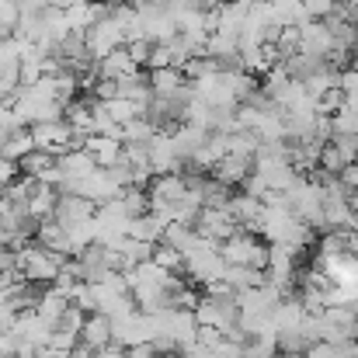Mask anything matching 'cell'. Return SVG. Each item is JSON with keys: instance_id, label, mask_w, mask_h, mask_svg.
Here are the masks:
<instances>
[{"instance_id": "39", "label": "cell", "mask_w": 358, "mask_h": 358, "mask_svg": "<svg viewBox=\"0 0 358 358\" xmlns=\"http://www.w3.org/2000/svg\"><path fill=\"white\" fill-rule=\"evenodd\" d=\"M125 355L129 358H160L157 352H153V345L146 341V345H132V348H125Z\"/></svg>"}, {"instance_id": "43", "label": "cell", "mask_w": 358, "mask_h": 358, "mask_svg": "<svg viewBox=\"0 0 358 358\" xmlns=\"http://www.w3.org/2000/svg\"><path fill=\"white\" fill-rule=\"evenodd\" d=\"M348 254L358 261V234H348Z\"/></svg>"}, {"instance_id": "16", "label": "cell", "mask_w": 358, "mask_h": 358, "mask_svg": "<svg viewBox=\"0 0 358 358\" xmlns=\"http://www.w3.org/2000/svg\"><path fill=\"white\" fill-rule=\"evenodd\" d=\"M223 282H227L234 292H250V289L268 285V271H257V268H247V264H227Z\"/></svg>"}, {"instance_id": "33", "label": "cell", "mask_w": 358, "mask_h": 358, "mask_svg": "<svg viewBox=\"0 0 358 358\" xmlns=\"http://www.w3.org/2000/svg\"><path fill=\"white\" fill-rule=\"evenodd\" d=\"M125 52H129V59H132L139 70H146L150 52H153V42H150V38H136V42H129V45H125Z\"/></svg>"}, {"instance_id": "6", "label": "cell", "mask_w": 358, "mask_h": 358, "mask_svg": "<svg viewBox=\"0 0 358 358\" xmlns=\"http://www.w3.org/2000/svg\"><path fill=\"white\" fill-rule=\"evenodd\" d=\"M94 213H98L94 202H87V199H80V195H59V202H56V209H52V220H56L63 230H73V227L94 220Z\"/></svg>"}, {"instance_id": "46", "label": "cell", "mask_w": 358, "mask_h": 358, "mask_svg": "<svg viewBox=\"0 0 358 358\" xmlns=\"http://www.w3.org/2000/svg\"><path fill=\"white\" fill-rule=\"evenodd\" d=\"M275 358H306V355H275Z\"/></svg>"}, {"instance_id": "41", "label": "cell", "mask_w": 358, "mask_h": 358, "mask_svg": "<svg viewBox=\"0 0 358 358\" xmlns=\"http://www.w3.org/2000/svg\"><path fill=\"white\" fill-rule=\"evenodd\" d=\"M94 358H129V355H125V348H122V345H108V348L94 352Z\"/></svg>"}, {"instance_id": "2", "label": "cell", "mask_w": 358, "mask_h": 358, "mask_svg": "<svg viewBox=\"0 0 358 358\" xmlns=\"http://www.w3.org/2000/svg\"><path fill=\"white\" fill-rule=\"evenodd\" d=\"M220 257L227 264H247V268H257V271H268V247L254 234L237 230L230 240L220 243Z\"/></svg>"}, {"instance_id": "36", "label": "cell", "mask_w": 358, "mask_h": 358, "mask_svg": "<svg viewBox=\"0 0 358 358\" xmlns=\"http://www.w3.org/2000/svg\"><path fill=\"white\" fill-rule=\"evenodd\" d=\"M164 66H174V59H171V49H167V45H153L146 70H164Z\"/></svg>"}, {"instance_id": "1", "label": "cell", "mask_w": 358, "mask_h": 358, "mask_svg": "<svg viewBox=\"0 0 358 358\" xmlns=\"http://www.w3.org/2000/svg\"><path fill=\"white\" fill-rule=\"evenodd\" d=\"M14 254H17V275H21L24 282H35V285H52L56 275H59V268L66 264L63 254H52V250H45V247L35 243V240L21 243Z\"/></svg>"}, {"instance_id": "8", "label": "cell", "mask_w": 358, "mask_h": 358, "mask_svg": "<svg viewBox=\"0 0 358 358\" xmlns=\"http://www.w3.org/2000/svg\"><path fill=\"white\" fill-rule=\"evenodd\" d=\"M250 174H254V157H234V153H227V157L213 167V178H216L220 185H227V188H240Z\"/></svg>"}, {"instance_id": "25", "label": "cell", "mask_w": 358, "mask_h": 358, "mask_svg": "<svg viewBox=\"0 0 358 358\" xmlns=\"http://www.w3.org/2000/svg\"><path fill=\"white\" fill-rule=\"evenodd\" d=\"M150 261H153L157 268L171 271V275H185V257H181L174 247H167V243H153V254H150Z\"/></svg>"}, {"instance_id": "35", "label": "cell", "mask_w": 358, "mask_h": 358, "mask_svg": "<svg viewBox=\"0 0 358 358\" xmlns=\"http://www.w3.org/2000/svg\"><path fill=\"white\" fill-rule=\"evenodd\" d=\"M331 146L345 157V164H348V167L358 160V136H331Z\"/></svg>"}, {"instance_id": "37", "label": "cell", "mask_w": 358, "mask_h": 358, "mask_svg": "<svg viewBox=\"0 0 358 358\" xmlns=\"http://www.w3.org/2000/svg\"><path fill=\"white\" fill-rule=\"evenodd\" d=\"M14 178H17V164H10V160H3V157H0V192H3Z\"/></svg>"}, {"instance_id": "26", "label": "cell", "mask_w": 358, "mask_h": 358, "mask_svg": "<svg viewBox=\"0 0 358 358\" xmlns=\"http://www.w3.org/2000/svg\"><path fill=\"white\" fill-rule=\"evenodd\" d=\"M275 348H278V355H306L310 341H306V334L299 327H292V331H278L275 334Z\"/></svg>"}, {"instance_id": "45", "label": "cell", "mask_w": 358, "mask_h": 358, "mask_svg": "<svg viewBox=\"0 0 358 358\" xmlns=\"http://www.w3.org/2000/svg\"><path fill=\"white\" fill-rule=\"evenodd\" d=\"M17 358H42V355H38V352H21Z\"/></svg>"}, {"instance_id": "47", "label": "cell", "mask_w": 358, "mask_h": 358, "mask_svg": "<svg viewBox=\"0 0 358 358\" xmlns=\"http://www.w3.org/2000/svg\"><path fill=\"white\" fill-rule=\"evenodd\" d=\"M264 3H275V0H264Z\"/></svg>"}, {"instance_id": "11", "label": "cell", "mask_w": 358, "mask_h": 358, "mask_svg": "<svg viewBox=\"0 0 358 358\" xmlns=\"http://www.w3.org/2000/svg\"><path fill=\"white\" fill-rule=\"evenodd\" d=\"M146 84L153 91V98H174L178 91L188 87L185 73L178 66H164V70H146Z\"/></svg>"}, {"instance_id": "30", "label": "cell", "mask_w": 358, "mask_h": 358, "mask_svg": "<svg viewBox=\"0 0 358 358\" xmlns=\"http://www.w3.org/2000/svg\"><path fill=\"white\" fill-rule=\"evenodd\" d=\"M278 348H275V334H264V338H250L243 345V358H275Z\"/></svg>"}, {"instance_id": "32", "label": "cell", "mask_w": 358, "mask_h": 358, "mask_svg": "<svg viewBox=\"0 0 358 358\" xmlns=\"http://www.w3.org/2000/svg\"><path fill=\"white\" fill-rule=\"evenodd\" d=\"M105 112H108V119L115 122V125H125V122L139 119L136 105H132V101H125V98H115V101H108V105H105Z\"/></svg>"}, {"instance_id": "21", "label": "cell", "mask_w": 358, "mask_h": 358, "mask_svg": "<svg viewBox=\"0 0 358 358\" xmlns=\"http://www.w3.org/2000/svg\"><path fill=\"white\" fill-rule=\"evenodd\" d=\"M66 306H70V299H66L63 292H56V289L49 285V289L42 292V299H38L35 313H38V317H42V320H45V324L52 327V331H56V320L63 317V310H66Z\"/></svg>"}, {"instance_id": "40", "label": "cell", "mask_w": 358, "mask_h": 358, "mask_svg": "<svg viewBox=\"0 0 358 358\" xmlns=\"http://www.w3.org/2000/svg\"><path fill=\"white\" fill-rule=\"evenodd\" d=\"M341 181H345V185H348V188H352V192H355V195H358V160H355V164H352V167H345V174H341Z\"/></svg>"}, {"instance_id": "18", "label": "cell", "mask_w": 358, "mask_h": 358, "mask_svg": "<svg viewBox=\"0 0 358 358\" xmlns=\"http://www.w3.org/2000/svg\"><path fill=\"white\" fill-rule=\"evenodd\" d=\"M98 73H101V80H122V77L139 73V66L129 59V52H125V45H122L115 52H108L105 59H98Z\"/></svg>"}, {"instance_id": "23", "label": "cell", "mask_w": 358, "mask_h": 358, "mask_svg": "<svg viewBox=\"0 0 358 358\" xmlns=\"http://www.w3.org/2000/svg\"><path fill=\"white\" fill-rule=\"evenodd\" d=\"M243 17H247V7L223 0V3H220V24H216V31H220V35H234V38H240Z\"/></svg>"}, {"instance_id": "34", "label": "cell", "mask_w": 358, "mask_h": 358, "mask_svg": "<svg viewBox=\"0 0 358 358\" xmlns=\"http://www.w3.org/2000/svg\"><path fill=\"white\" fill-rule=\"evenodd\" d=\"M42 80V66H38V59L31 56V59H21V66H17V84L21 87H35Z\"/></svg>"}, {"instance_id": "44", "label": "cell", "mask_w": 358, "mask_h": 358, "mask_svg": "<svg viewBox=\"0 0 358 358\" xmlns=\"http://www.w3.org/2000/svg\"><path fill=\"white\" fill-rule=\"evenodd\" d=\"M230 3H240V7H254L257 0H230Z\"/></svg>"}, {"instance_id": "3", "label": "cell", "mask_w": 358, "mask_h": 358, "mask_svg": "<svg viewBox=\"0 0 358 358\" xmlns=\"http://www.w3.org/2000/svg\"><path fill=\"white\" fill-rule=\"evenodd\" d=\"M223 271H227V261L220 257V247H202V250L185 254V278L202 289L213 282H223Z\"/></svg>"}, {"instance_id": "4", "label": "cell", "mask_w": 358, "mask_h": 358, "mask_svg": "<svg viewBox=\"0 0 358 358\" xmlns=\"http://www.w3.org/2000/svg\"><path fill=\"white\" fill-rule=\"evenodd\" d=\"M28 132H31L35 150H45V153H52L56 160H59L63 153H70V136H73V129L66 125V119L35 122V125H28Z\"/></svg>"}, {"instance_id": "48", "label": "cell", "mask_w": 358, "mask_h": 358, "mask_svg": "<svg viewBox=\"0 0 358 358\" xmlns=\"http://www.w3.org/2000/svg\"><path fill=\"white\" fill-rule=\"evenodd\" d=\"M0 358H10V355H0Z\"/></svg>"}, {"instance_id": "9", "label": "cell", "mask_w": 358, "mask_h": 358, "mask_svg": "<svg viewBox=\"0 0 358 358\" xmlns=\"http://www.w3.org/2000/svg\"><path fill=\"white\" fill-rule=\"evenodd\" d=\"M299 52L317 56V59H327V52H331V31L324 28V21L299 24Z\"/></svg>"}, {"instance_id": "38", "label": "cell", "mask_w": 358, "mask_h": 358, "mask_svg": "<svg viewBox=\"0 0 358 358\" xmlns=\"http://www.w3.org/2000/svg\"><path fill=\"white\" fill-rule=\"evenodd\" d=\"M306 358H334V348H331V341H313V345L306 348Z\"/></svg>"}, {"instance_id": "13", "label": "cell", "mask_w": 358, "mask_h": 358, "mask_svg": "<svg viewBox=\"0 0 358 358\" xmlns=\"http://www.w3.org/2000/svg\"><path fill=\"white\" fill-rule=\"evenodd\" d=\"M56 202H59V192H56L52 185H42V181H35V188H31V195H28L24 209H28V216H31L35 223H42V220H52V209H56Z\"/></svg>"}, {"instance_id": "20", "label": "cell", "mask_w": 358, "mask_h": 358, "mask_svg": "<svg viewBox=\"0 0 358 358\" xmlns=\"http://www.w3.org/2000/svg\"><path fill=\"white\" fill-rule=\"evenodd\" d=\"M271 21H275L278 28H299V24H306V21H313V17L306 14V7H303L299 0H275V3H271Z\"/></svg>"}, {"instance_id": "10", "label": "cell", "mask_w": 358, "mask_h": 358, "mask_svg": "<svg viewBox=\"0 0 358 358\" xmlns=\"http://www.w3.org/2000/svg\"><path fill=\"white\" fill-rule=\"evenodd\" d=\"M80 345L91 348V352H101V348L115 345L112 341V320L105 313H87V320L80 327Z\"/></svg>"}, {"instance_id": "31", "label": "cell", "mask_w": 358, "mask_h": 358, "mask_svg": "<svg viewBox=\"0 0 358 358\" xmlns=\"http://www.w3.org/2000/svg\"><path fill=\"white\" fill-rule=\"evenodd\" d=\"M84 320H87V313H80L73 303L63 310V317L56 320V331H63V334H73V338H80V327H84Z\"/></svg>"}, {"instance_id": "15", "label": "cell", "mask_w": 358, "mask_h": 358, "mask_svg": "<svg viewBox=\"0 0 358 358\" xmlns=\"http://www.w3.org/2000/svg\"><path fill=\"white\" fill-rule=\"evenodd\" d=\"M31 150H35V143H31V132H28V125L0 132V157H3V160L17 164V160H24Z\"/></svg>"}, {"instance_id": "24", "label": "cell", "mask_w": 358, "mask_h": 358, "mask_svg": "<svg viewBox=\"0 0 358 358\" xmlns=\"http://www.w3.org/2000/svg\"><path fill=\"white\" fill-rule=\"evenodd\" d=\"M181 73H185L188 84H195V80H206V77L223 73V70H220V59H213V56H192V59L181 66Z\"/></svg>"}, {"instance_id": "7", "label": "cell", "mask_w": 358, "mask_h": 358, "mask_svg": "<svg viewBox=\"0 0 358 358\" xmlns=\"http://www.w3.org/2000/svg\"><path fill=\"white\" fill-rule=\"evenodd\" d=\"M240 227L230 220V213L227 209H206L202 206V213H199V223H195V234L206 240H213V243H223V240H230L237 234Z\"/></svg>"}, {"instance_id": "22", "label": "cell", "mask_w": 358, "mask_h": 358, "mask_svg": "<svg viewBox=\"0 0 358 358\" xmlns=\"http://www.w3.org/2000/svg\"><path fill=\"white\" fill-rule=\"evenodd\" d=\"M160 243L174 247V250H178V254L185 257V254H192V250H195V243H199V234H195L192 227H181V223H167V230H164Z\"/></svg>"}, {"instance_id": "29", "label": "cell", "mask_w": 358, "mask_h": 358, "mask_svg": "<svg viewBox=\"0 0 358 358\" xmlns=\"http://www.w3.org/2000/svg\"><path fill=\"white\" fill-rule=\"evenodd\" d=\"M331 132L334 136H358V108H341L331 115Z\"/></svg>"}, {"instance_id": "42", "label": "cell", "mask_w": 358, "mask_h": 358, "mask_svg": "<svg viewBox=\"0 0 358 358\" xmlns=\"http://www.w3.org/2000/svg\"><path fill=\"white\" fill-rule=\"evenodd\" d=\"M66 358H94V352H91V348H84V345H77V348H73Z\"/></svg>"}, {"instance_id": "19", "label": "cell", "mask_w": 358, "mask_h": 358, "mask_svg": "<svg viewBox=\"0 0 358 358\" xmlns=\"http://www.w3.org/2000/svg\"><path fill=\"white\" fill-rule=\"evenodd\" d=\"M87 153L94 157V164L101 171H108V167H115L122 160V143L119 139H108V136H91L87 139Z\"/></svg>"}, {"instance_id": "12", "label": "cell", "mask_w": 358, "mask_h": 358, "mask_svg": "<svg viewBox=\"0 0 358 358\" xmlns=\"http://www.w3.org/2000/svg\"><path fill=\"white\" fill-rule=\"evenodd\" d=\"M56 167H59L63 181H70V185H77V181H84L91 171H98V164H94V157H91L87 150H70V153H63V157L56 160Z\"/></svg>"}, {"instance_id": "27", "label": "cell", "mask_w": 358, "mask_h": 358, "mask_svg": "<svg viewBox=\"0 0 358 358\" xmlns=\"http://www.w3.org/2000/svg\"><path fill=\"white\" fill-rule=\"evenodd\" d=\"M157 136V129H153V122H146L143 115L132 122H125L122 125V143H139V146H146L150 139Z\"/></svg>"}, {"instance_id": "17", "label": "cell", "mask_w": 358, "mask_h": 358, "mask_svg": "<svg viewBox=\"0 0 358 358\" xmlns=\"http://www.w3.org/2000/svg\"><path fill=\"white\" fill-rule=\"evenodd\" d=\"M164 230H167V220H160V216H153V213H146V216H139V220H132L129 227H125V234L132 240H139V243H160L164 237Z\"/></svg>"}, {"instance_id": "28", "label": "cell", "mask_w": 358, "mask_h": 358, "mask_svg": "<svg viewBox=\"0 0 358 358\" xmlns=\"http://www.w3.org/2000/svg\"><path fill=\"white\" fill-rule=\"evenodd\" d=\"M313 108H317V115H338V112L345 108V91H341V87L324 91L320 98H313Z\"/></svg>"}, {"instance_id": "5", "label": "cell", "mask_w": 358, "mask_h": 358, "mask_svg": "<svg viewBox=\"0 0 358 358\" xmlns=\"http://www.w3.org/2000/svg\"><path fill=\"white\" fill-rule=\"evenodd\" d=\"M84 45H87V56L91 59H105L108 52H115L125 45V38H122V28L112 21V17H105V21H94L87 31H84Z\"/></svg>"}, {"instance_id": "14", "label": "cell", "mask_w": 358, "mask_h": 358, "mask_svg": "<svg viewBox=\"0 0 358 358\" xmlns=\"http://www.w3.org/2000/svg\"><path fill=\"white\" fill-rule=\"evenodd\" d=\"M35 243H42L45 250L52 254H63V257H73V243H70V234L56 223V220H42L38 230H35Z\"/></svg>"}]
</instances>
